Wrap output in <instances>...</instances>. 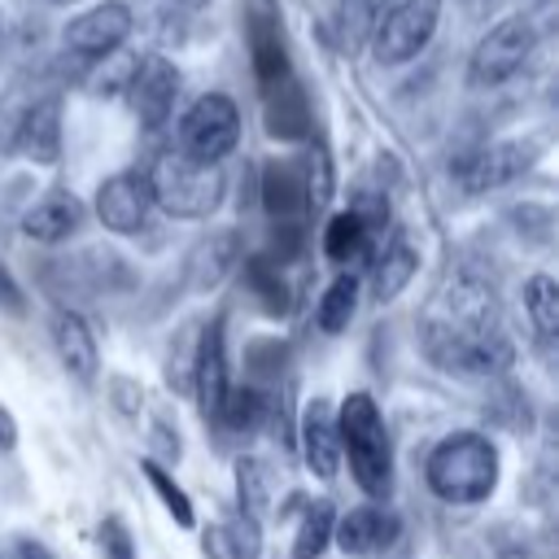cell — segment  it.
I'll use <instances>...</instances> for the list:
<instances>
[{"label":"cell","instance_id":"6da1fadb","mask_svg":"<svg viewBox=\"0 0 559 559\" xmlns=\"http://www.w3.org/2000/svg\"><path fill=\"white\" fill-rule=\"evenodd\" d=\"M419 336H424V354L441 371H454V376H502L515 358L502 332L498 297L476 275L450 280L428 301Z\"/></svg>","mask_w":559,"mask_h":559},{"label":"cell","instance_id":"7a4b0ae2","mask_svg":"<svg viewBox=\"0 0 559 559\" xmlns=\"http://www.w3.org/2000/svg\"><path fill=\"white\" fill-rule=\"evenodd\" d=\"M424 480L441 502H485L498 489V445L485 432H450L428 450Z\"/></svg>","mask_w":559,"mask_h":559},{"label":"cell","instance_id":"3957f363","mask_svg":"<svg viewBox=\"0 0 559 559\" xmlns=\"http://www.w3.org/2000/svg\"><path fill=\"white\" fill-rule=\"evenodd\" d=\"M336 441H341V459H349V472H354L358 489L367 498H389L393 445H389V428H384V415L371 402V393H349L341 402Z\"/></svg>","mask_w":559,"mask_h":559},{"label":"cell","instance_id":"277c9868","mask_svg":"<svg viewBox=\"0 0 559 559\" xmlns=\"http://www.w3.org/2000/svg\"><path fill=\"white\" fill-rule=\"evenodd\" d=\"M153 205H162L170 218H210L223 201V170L183 157L179 148H166L144 170Z\"/></svg>","mask_w":559,"mask_h":559},{"label":"cell","instance_id":"5b68a950","mask_svg":"<svg viewBox=\"0 0 559 559\" xmlns=\"http://www.w3.org/2000/svg\"><path fill=\"white\" fill-rule=\"evenodd\" d=\"M240 144V109L223 92H205L179 122V153L205 166H218Z\"/></svg>","mask_w":559,"mask_h":559},{"label":"cell","instance_id":"8992f818","mask_svg":"<svg viewBox=\"0 0 559 559\" xmlns=\"http://www.w3.org/2000/svg\"><path fill=\"white\" fill-rule=\"evenodd\" d=\"M441 22V0H397L393 9H384L376 17L371 31V52L380 66H402L411 57H419L432 39Z\"/></svg>","mask_w":559,"mask_h":559},{"label":"cell","instance_id":"52a82bcc","mask_svg":"<svg viewBox=\"0 0 559 559\" xmlns=\"http://www.w3.org/2000/svg\"><path fill=\"white\" fill-rule=\"evenodd\" d=\"M533 44H537V31H533L528 17H502L472 48L467 83L472 87H498V83H507L511 74L524 70V61L533 57Z\"/></svg>","mask_w":559,"mask_h":559},{"label":"cell","instance_id":"ba28073f","mask_svg":"<svg viewBox=\"0 0 559 559\" xmlns=\"http://www.w3.org/2000/svg\"><path fill=\"white\" fill-rule=\"evenodd\" d=\"M131 26H135L131 4L105 0V4H96V9H87V13H79V17H70L66 31H61V39H66V48H70L74 57L100 61V57H109V52H118V48L127 44Z\"/></svg>","mask_w":559,"mask_h":559},{"label":"cell","instance_id":"9c48e42d","mask_svg":"<svg viewBox=\"0 0 559 559\" xmlns=\"http://www.w3.org/2000/svg\"><path fill=\"white\" fill-rule=\"evenodd\" d=\"M175 96H179V70H175V61H166L162 52L135 57V70H131V83H127V100H131L135 118L148 131H157L162 122H170Z\"/></svg>","mask_w":559,"mask_h":559},{"label":"cell","instance_id":"30bf717a","mask_svg":"<svg viewBox=\"0 0 559 559\" xmlns=\"http://www.w3.org/2000/svg\"><path fill=\"white\" fill-rule=\"evenodd\" d=\"M148 210L153 197L144 170H118L96 188V218L118 236H135L148 223Z\"/></svg>","mask_w":559,"mask_h":559},{"label":"cell","instance_id":"8fae6325","mask_svg":"<svg viewBox=\"0 0 559 559\" xmlns=\"http://www.w3.org/2000/svg\"><path fill=\"white\" fill-rule=\"evenodd\" d=\"M528 162H533V153L524 144L502 140V144H485V148L459 157L454 162V179H459L463 192H489V188H502V183L520 179L528 170Z\"/></svg>","mask_w":559,"mask_h":559},{"label":"cell","instance_id":"7c38bea8","mask_svg":"<svg viewBox=\"0 0 559 559\" xmlns=\"http://www.w3.org/2000/svg\"><path fill=\"white\" fill-rule=\"evenodd\" d=\"M192 389H197V402H201V415L205 419H218L223 402H227V389H231V376H227V341H223V319H214L197 349H192Z\"/></svg>","mask_w":559,"mask_h":559},{"label":"cell","instance_id":"4fadbf2b","mask_svg":"<svg viewBox=\"0 0 559 559\" xmlns=\"http://www.w3.org/2000/svg\"><path fill=\"white\" fill-rule=\"evenodd\" d=\"M13 148L35 166H52L61 157V96L57 92H44L22 109Z\"/></svg>","mask_w":559,"mask_h":559},{"label":"cell","instance_id":"5bb4252c","mask_svg":"<svg viewBox=\"0 0 559 559\" xmlns=\"http://www.w3.org/2000/svg\"><path fill=\"white\" fill-rule=\"evenodd\" d=\"M249 52H253V74L262 92L288 79V52H284V35H280V17L271 0H258V9L249 13Z\"/></svg>","mask_w":559,"mask_h":559},{"label":"cell","instance_id":"9a60e30c","mask_svg":"<svg viewBox=\"0 0 559 559\" xmlns=\"http://www.w3.org/2000/svg\"><path fill=\"white\" fill-rule=\"evenodd\" d=\"M332 542L345 555H376L397 542V515L384 507H354L332 524Z\"/></svg>","mask_w":559,"mask_h":559},{"label":"cell","instance_id":"2e32d148","mask_svg":"<svg viewBox=\"0 0 559 559\" xmlns=\"http://www.w3.org/2000/svg\"><path fill=\"white\" fill-rule=\"evenodd\" d=\"M301 454H306V467L319 476V480H332L341 472V441H336V415L323 397L306 402V415H301Z\"/></svg>","mask_w":559,"mask_h":559},{"label":"cell","instance_id":"e0dca14e","mask_svg":"<svg viewBox=\"0 0 559 559\" xmlns=\"http://www.w3.org/2000/svg\"><path fill=\"white\" fill-rule=\"evenodd\" d=\"M83 227V201L70 192H48L22 214V236L35 245H61Z\"/></svg>","mask_w":559,"mask_h":559},{"label":"cell","instance_id":"ac0fdd59","mask_svg":"<svg viewBox=\"0 0 559 559\" xmlns=\"http://www.w3.org/2000/svg\"><path fill=\"white\" fill-rule=\"evenodd\" d=\"M52 349H57L61 367L74 380H83V384L96 380L100 354H96V336H92V328H87L83 314H74V310H57L52 314Z\"/></svg>","mask_w":559,"mask_h":559},{"label":"cell","instance_id":"d6986e66","mask_svg":"<svg viewBox=\"0 0 559 559\" xmlns=\"http://www.w3.org/2000/svg\"><path fill=\"white\" fill-rule=\"evenodd\" d=\"M262 201H266V214H271L280 227L297 223V218L310 210L301 166H297V162H284V157L266 162V170H262Z\"/></svg>","mask_w":559,"mask_h":559},{"label":"cell","instance_id":"ffe728a7","mask_svg":"<svg viewBox=\"0 0 559 559\" xmlns=\"http://www.w3.org/2000/svg\"><path fill=\"white\" fill-rule=\"evenodd\" d=\"M415 271H419V253L406 245V240H393L376 262H371V297L384 306V301H393L411 280H415Z\"/></svg>","mask_w":559,"mask_h":559},{"label":"cell","instance_id":"44dd1931","mask_svg":"<svg viewBox=\"0 0 559 559\" xmlns=\"http://www.w3.org/2000/svg\"><path fill=\"white\" fill-rule=\"evenodd\" d=\"M376 236L349 214V210H341V214H332V223L323 227V258L328 262H336V266H349V262H362V258H371V245Z\"/></svg>","mask_w":559,"mask_h":559},{"label":"cell","instance_id":"7402d4cb","mask_svg":"<svg viewBox=\"0 0 559 559\" xmlns=\"http://www.w3.org/2000/svg\"><path fill=\"white\" fill-rule=\"evenodd\" d=\"M266 415H271V402H266L262 389H253V384H231V389H227V402H223V411H218L214 424H223L227 432H258V428L266 424Z\"/></svg>","mask_w":559,"mask_h":559},{"label":"cell","instance_id":"603a6c76","mask_svg":"<svg viewBox=\"0 0 559 559\" xmlns=\"http://www.w3.org/2000/svg\"><path fill=\"white\" fill-rule=\"evenodd\" d=\"M266 122H271V135H306L310 109L293 79H284L280 87L266 92Z\"/></svg>","mask_w":559,"mask_h":559},{"label":"cell","instance_id":"cb8c5ba5","mask_svg":"<svg viewBox=\"0 0 559 559\" xmlns=\"http://www.w3.org/2000/svg\"><path fill=\"white\" fill-rule=\"evenodd\" d=\"M354 310H358V280L345 271V275H336V280L323 288V297H319V306H314V323H319L328 336H336V332L349 328Z\"/></svg>","mask_w":559,"mask_h":559},{"label":"cell","instance_id":"d4e9b609","mask_svg":"<svg viewBox=\"0 0 559 559\" xmlns=\"http://www.w3.org/2000/svg\"><path fill=\"white\" fill-rule=\"evenodd\" d=\"M236 498H240V515H249L253 524H262L266 507H271V467L262 459H236Z\"/></svg>","mask_w":559,"mask_h":559},{"label":"cell","instance_id":"484cf974","mask_svg":"<svg viewBox=\"0 0 559 559\" xmlns=\"http://www.w3.org/2000/svg\"><path fill=\"white\" fill-rule=\"evenodd\" d=\"M332 524H336L332 502H310L297 524V537H293V559H319L332 542Z\"/></svg>","mask_w":559,"mask_h":559},{"label":"cell","instance_id":"4316f807","mask_svg":"<svg viewBox=\"0 0 559 559\" xmlns=\"http://www.w3.org/2000/svg\"><path fill=\"white\" fill-rule=\"evenodd\" d=\"M524 310H528L537 336H555L559 332V284L550 275H533L524 284Z\"/></svg>","mask_w":559,"mask_h":559},{"label":"cell","instance_id":"83f0119b","mask_svg":"<svg viewBox=\"0 0 559 559\" xmlns=\"http://www.w3.org/2000/svg\"><path fill=\"white\" fill-rule=\"evenodd\" d=\"M376 17H380V0H341V9H336L341 44H345L349 52H354V48H362V44H371Z\"/></svg>","mask_w":559,"mask_h":559},{"label":"cell","instance_id":"f1b7e54d","mask_svg":"<svg viewBox=\"0 0 559 559\" xmlns=\"http://www.w3.org/2000/svg\"><path fill=\"white\" fill-rule=\"evenodd\" d=\"M140 472L148 476V485H153V489H157V498L166 502L170 520H175L179 528H192V520H197V515H192V498H188V493H183V489L170 480V472H166L157 459H144V463H140Z\"/></svg>","mask_w":559,"mask_h":559},{"label":"cell","instance_id":"f546056e","mask_svg":"<svg viewBox=\"0 0 559 559\" xmlns=\"http://www.w3.org/2000/svg\"><path fill=\"white\" fill-rule=\"evenodd\" d=\"M301 179H306V201L310 210H323L332 201V162L323 148H310L301 162Z\"/></svg>","mask_w":559,"mask_h":559},{"label":"cell","instance_id":"4dcf8cb0","mask_svg":"<svg viewBox=\"0 0 559 559\" xmlns=\"http://www.w3.org/2000/svg\"><path fill=\"white\" fill-rule=\"evenodd\" d=\"M249 284L258 288V297L266 301V310H284V280H280V271L266 258H253L249 262Z\"/></svg>","mask_w":559,"mask_h":559},{"label":"cell","instance_id":"1f68e13d","mask_svg":"<svg viewBox=\"0 0 559 559\" xmlns=\"http://www.w3.org/2000/svg\"><path fill=\"white\" fill-rule=\"evenodd\" d=\"M96 542H100V555L105 559H135V542H131V533H127V524L118 515H105L100 520Z\"/></svg>","mask_w":559,"mask_h":559},{"label":"cell","instance_id":"d6a6232c","mask_svg":"<svg viewBox=\"0 0 559 559\" xmlns=\"http://www.w3.org/2000/svg\"><path fill=\"white\" fill-rule=\"evenodd\" d=\"M205 555H210V559H240V550H236V542H231L227 524L205 528Z\"/></svg>","mask_w":559,"mask_h":559},{"label":"cell","instance_id":"836d02e7","mask_svg":"<svg viewBox=\"0 0 559 559\" xmlns=\"http://www.w3.org/2000/svg\"><path fill=\"white\" fill-rule=\"evenodd\" d=\"M0 306H4V310H13V314H22V306H26V301H22L17 280L9 275V266H4V262H0Z\"/></svg>","mask_w":559,"mask_h":559},{"label":"cell","instance_id":"e575fe53","mask_svg":"<svg viewBox=\"0 0 559 559\" xmlns=\"http://www.w3.org/2000/svg\"><path fill=\"white\" fill-rule=\"evenodd\" d=\"M114 393H118V411H122V415H131V411H135V402H140V389H135L131 380H114Z\"/></svg>","mask_w":559,"mask_h":559},{"label":"cell","instance_id":"d590c367","mask_svg":"<svg viewBox=\"0 0 559 559\" xmlns=\"http://www.w3.org/2000/svg\"><path fill=\"white\" fill-rule=\"evenodd\" d=\"M17 445V419L0 406V450H13Z\"/></svg>","mask_w":559,"mask_h":559},{"label":"cell","instance_id":"8d00e7d4","mask_svg":"<svg viewBox=\"0 0 559 559\" xmlns=\"http://www.w3.org/2000/svg\"><path fill=\"white\" fill-rule=\"evenodd\" d=\"M13 559H52V555H48L39 542H31V537H26V542L17 546V555H13Z\"/></svg>","mask_w":559,"mask_h":559},{"label":"cell","instance_id":"74e56055","mask_svg":"<svg viewBox=\"0 0 559 559\" xmlns=\"http://www.w3.org/2000/svg\"><path fill=\"white\" fill-rule=\"evenodd\" d=\"M170 4H179V9H201L205 0H170Z\"/></svg>","mask_w":559,"mask_h":559},{"label":"cell","instance_id":"f35d334b","mask_svg":"<svg viewBox=\"0 0 559 559\" xmlns=\"http://www.w3.org/2000/svg\"><path fill=\"white\" fill-rule=\"evenodd\" d=\"M48 4H70V0H48Z\"/></svg>","mask_w":559,"mask_h":559}]
</instances>
